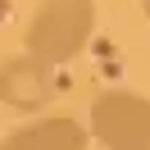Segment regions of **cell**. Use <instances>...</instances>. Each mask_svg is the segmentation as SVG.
Returning a JSON list of instances; mask_svg holds the SVG:
<instances>
[{
  "label": "cell",
  "mask_w": 150,
  "mask_h": 150,
  "mask_svg": "<svg viewBox=\"0 0 150 150\" xmlns=\"http://www.w3.org/2000/svg\"><path fill=\"white\" fill-rule=\"evenodd\" d=\"M91 37H96V0H41L23 46L50 68H64L91 46Z\"/></svg>",
  "instance_id": "1"
},
{
  "label": "cell",
  "mask_w": 150,
  "mask_h": 150,
  "mask_svg": "<svg viewBox=\"0 0 150 150\" xmlns=\"http://www.w3.org/2000/svg\"><path fill=\"white\" fill-rule=\"evenodd\" d=\"M91 141L105 150H150V96L141 91H100L86 114Z\"/></svg>",
  "instance_id": "2"
},
{
  "label": "cell",
  "mask_w": 150,
  "mask_h": 150,
  "mask_svg": "<svg viewBox=\"0 0 150 150\" xmlns=\"http://www.w3.org/2000/svg\"><path fill=\"white\" fill-rule=\"evenodd\" d=\"M59 96V82H55V68L37 55H9L0 64V100L9 109H23V114H37V109H50V100Z\"/></svg>",
  "instance_id": "3"
},
{
  "label": "cell",
  "mask_w": 150,
  "mask_h": 150,
  "mask_svg": "<svg viewBox=\"0 0 150 150\" xmlns=\"http://www.w3.org/2000/svg\"><path fill=\"white\" fill-rule=\"evenodd\" d=\"M91 127L77 123L73 114H41V118L18 123L14 132H5L0 150H86Z\"/></svg>",
  "instance_id": "4"
},
{
  "label": "cell",
  "mask_w": 150,
  "mask_h": 150,
  "mask_svg": "<svg viewBox=\"0 0 150 150\" xmlns=\"http://www.w3.org/2000/svg\"><path fill=\"white\" fill-rule=\"evenodd\" d=\"M5 14H9V0H0V23H5Z\"/></svg>",
  "instance_id": "5"
},
{
  "label": "cell",
  "mask_w": 150,
  "mask_h": 150,
  "mask_svg": "<svg viewBox=\"0 0 150 150\" xmlns=\"http://www.w3.org/2000/svg\"><path fill=\"white\" fill-rule=\"evenodd\" d=\"M141 14H146V23H150V0H141Z\"/></svg>",
  "instance_id": "6"
}]
</instances>
